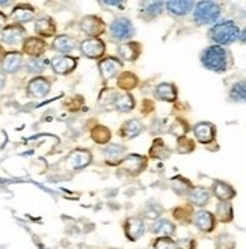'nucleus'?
Listing matches in <instances>:
<instances>
[{"label":"nucleus","instance_id":"nucleus-1","mask_svg":"<svg viewBox=\"0 0 246 249\" xmlns=\"http://www.w3.org/2000/svg\"><path fill=\"white\" fill-rule=\"evenodd\" d=\"M209 36L214 46H229L240 38V29L233 20H222L213 24Z\"/></svg>","mask_w":246,"mask_h":249},{"label":"nucleus","instance_id":"nucleus-2","mask_svg":"<svg viewBox=\"0 0 246 249\" xmlns=\"http://www.w3.org/2000/svg\"><path fill=\"white\" fill-rule=\"evenodd\" d=\"M229 62V53L221 46H210L201 53V64L213 72H225Z\"/></svg>","mask_w":246,"mask_h":249},{"label":"nucleus","instance_id":"nucleus-3","mask_svg":"<svg viewBox=\"0 0 246 249\" xmlns=\"http://www.w3.org/2000/svg\"><path fill=\"white\" fill-rule=\"evenodd\" d=\"M221 16V6L216 2H198L193 9V20L196 24H213Z\"/></svg>","mask_w":246,"mask_h":249},{"label":"nucleus","instance_id":"nucleus-4","mask_svg":"<svg viewBox=\"0 0 246 249\" xmlns=\"http://www.w3.org/2000/svg\"><path fill=\"white\" fill-rule=\"evenodd\" d=\"M109 32H110V38L113 41H128L135 35V26L132 23V20L127 18V17H117L110 27H109Z\"/></svg>","mask_w":246,"mask_h":249},{"label":"nucleus","instance_id":"nucleus-5","mask_svg":"<svg viewBox=\"0 0 246 249\" xmlns=\"http://www.w3.org/2000/svg\"><path fill=\"white\" fill-rule=\"evenodd\" d=\"M80 29L88 38H98L106 32V23L98 16H86L80 21Z\"/></svg>","mask_w":246,"mask_h":249},{"label":"nucleus","instance_id":"nucleus-6","mask_svg":"<svg viewBox=\"0 0 246 249\" xmlns=\"http://www.w3.org/2000/svg\"><path fill=\"white\" fill-rule=\"evenodd\" d=\"M80 52L89 59H101L106 53V44L100 38H86L80 42Z\"/></svg>","mask_w":246,"mask_h":249},{"label":"nucleus","instance_id":"nucleus-7","mask_svg":"<svg viewBox=\"0 0 246 249\" xmlns=\"http://www.w3.org/2000/svg\"><path fill=\"white\" fill-rule=\"evenodd\" d=\"M147 157H143L141 154H128L123 159L121 162V168L124 172H127L128 175H139L141 172L145 171L147 168Z\"/></svg>","mask_w":246,"mask_h":249},{"label":"nucleus","instance_id":"nucleus-8","mask_svg":"<svg viewBox=\"0 0 246 249\" xmlns=\"http://www.w3.org/2000/svg\"><path fill=\"white\" fill-rule=\"evenodd\" d=\"M124 232H125V237L130 242L139 240L143 234H145V222H143V219L136 217V216L128 217L124 222Z\"/></svg>","mask_w":246,"mask_h":249},{"label":"nucleus","instance_id":"nucleus-9","mask_svg":"<svg viewBox=\"0 0 246 249\" xmlns=\"http://www.w3.org/2000/svg\"><path fill=\"white\" fill-rule=\"evenodd\" d=\"M50 65L56 74H70L71 71L76 70L77 59L73 56H68V54H61V56H54Z\"/></svg>","mask_w":246,"mask_h":249},{"label":"nucleus","instance_id":"nucleus-10","mask_svg":"<svg viewBox=\"0 0 246 249\" xmlns=\"http://www.w3.org/2000/svg\"><path fill=\"white\" fill-rule=\"evenodd\" d=\"M26 35V31L24 27L21 24H8L3 27L2 34H0V39H2L5 44H9V46H16V44H18Z\"/></svg>","mask_w":246,"mask_h":249},{"label":"nucleus","instance_id":"nucleus-11","mask_svg":"<svg viewBox=\"0 0 246 249\" xmlns=\"http://www.w3.org/2000/svg\"><path fill=\"white\" fill-rule=\"evenodd\" d=\"M121 68H123V64L118 59H115V57H103V59L98 62L100 74L105 80H109L117 74H120Z\"/></svg>","mask_w":246,"mask_h":249},{"label":"nucleus","instance_id":"nucleus-12","mask_svg":"<svg viewBox=\"0 0 246 249\" xmlns=\"http://www.w3.org/2000/svg\"><path fill=\"white\" fill-rule=\"evenodd\" d=\"M52 83L47 77H35L27 85V94L34 98H42L50 92Z\"/></svg>","mask_w":246,"mask_h":249},{"label":"nucleus","instance_id":"nucleus-13","mask_svg":"<svg viewBox=\"0 0 246 249\" xmlns=\"http://www.w3.org/2000/svg\"><path fill=\"white\" fill-rule=\"evenodd\" d=\"M124 153H125V146L120 145V143H107L103 150L106 163L110 166L121 165L123 159H124Z\"/></svg>","mask_w":246,"mask_h":249},{"label":"nucleus","instance_id":"nucleus-14","mask_svg":"<svg viewBox=\"0 0 246 249\" xmlns=\"http://www.w3.org/2000/svg\"><path fill=\"white\" fill-rule=\"evenodd\" d=\"M195 227L202 231V232H211L216 227V217L213 216V213L207 212V210H199L193 214V221Z\"/></svg>","mask_w":246,"mask_h":249},{"label":"nucleus","instance_id":"nucleus-15","mask_svg":"<svg viewBox=\"0 0 246 249\" xmlns=\"http://www.w3.org/2000/svg\"><path fill=\"white\" fill-rule=\"evenodd\" d=\"M46 50H47V44L42 38L31 36V38H26L23 42V52L29 56L39 57L42 53H46Z\"/></svg>","mask_w":246,"mask_h":249},{"label":"nucleus","instance_id":"nucleus-16","mask_svg":"<svg viewBox=\"0 0 246 249\" xmlns=\"http://www.w3.org/2000/svg\"><path fill=\"white\" fill-rule=\"evenodd\" d=\"M193 133H195V138L198 139V142L206 145V143H210L214 141L216 127L211 123H198L193 127Z\"/></svg>","mask_w":246,"mask_h":249},{"label":"nucleus","instance_id":"nucleus-17","mask_svg":"<svg viewBox=\"0 0 246 249\" xmlns=\"http://www.w3.org/2000/svg\"><path fill=\"white\" fill-rule=\"evenodd\" d=\"M141 52H142V46L139 42H125L117 49L118 56L127 62H135L139 57Z\"/></svg>","mask_w":246,"mask_h":249},{"label":"nucleus","instance_id":"nucleus-18","mask_svg":"<svg viewBox=\"0 0 246 249\" xmlns=\"http://www.w3.org/2000/svg\"><path fill=\"white\" fill-rule=\"evenodd\" d=\"M110 101H112L113 107L120 112H123V113L133 110V107H135V98L128 92H125V94L113 92V95L110 97Z\"/></svg>","mask_w":246,"mask_h":249},{"label":"nucleus","instance_id":"nucleus-19","mask_svg":"<svg viewBox=\"0 0 246 249\" xmlns=\"http://www.w3.org/2000/svg\"><path fill=\"white\" fill-rule=\"evenodd\" d=\"M211 192L213 195L218 198L219 201H229L236 196V190L233 186H229L228 183L225 181H221V180H216L211 186Z\"/></svg>","mask_w":246,"mask_h":249},{"label":"nucleus","instance_id":"nucleus-20","mask_svg":"<svg viewBox=\"0 0 246 249\" xmlns=\"http://www.w3.org/2000/svg\"><path fill=\"white\" fill-rule=\"evenodd\" d=\"M163 6V2H142L139 5V16L145 20H153L160 16Z\"/></svg>","mask_w":246,"mask_h":249},{"label":"nucleus","instance_id":"nucleus-21","mask_svg":"<svg viewBox=\"0 0 246 249\" xmlns=\"http://www.w3.org/2000/svg\"><path fill=\"white\" fill-rule=\"evenodd\" d=\"M210 198H211L210 190L206 189V187H201V186L192 187V190L189 192V202L192 204V206H195V207H204V206H207Z\"/></svg>","mask_w":246,"mask_h":249},{"label":"nucleus","instance_id":"nucleus-22","mask_svg":"<svg viewBox=\"0 0 246 249\" xmlns=\"http://www.w3.org/2000/svg\"><path fill=\"white\" fill-rule=\"evenodd\" d=\"M23 65V56L21 53L17 52H11L6 53L5 59L2 61V72H8V74H12V72H17Z\"/></svg>","mask_w":246,"mask_h":249},{"label":"nucleus","instance_id":"nucleus-23","mask_svg":"<svg viewBox=\"0 0 246 249\" xmlns=\"http://www.w3.org/2000/svg\"><path fill=\"white\" fill-rule=\"evenodd\" d=\"M165 5L172 16H177V17L187 16L195 6L192 0H172V2H166Z\"/></svg>","mask_w":246,"mask_h":249},{"label":"nucleus","instance_id":"nucleus-24","mask_svg":"<svg viewBox=\"0 0 246 249\" xmlns=\"http://www.w3.org/2000/svg\"><path fill=\"white\" fill-rule=\"evenodd\" d=\"M53 49L61 52L62 54H68L77 49V39L70 35H59L53 41Z\"/></svg>","mask_w":246,"mask_h":249},{"label":"nucleus","instance_id":"nucleus-25","mask_svg":"<svg viewBox=\"0 0 246 249\" xmlns=\"http://www.w3.org/2000/svg\"><path fill=\"white\" fill-rule=\"evenodd\" d=\"M11 17L17 21V24H23V23H27V21H32L34 17H35V9L31 5L21 3V5L14 8Z\"/></svg>","mask_w":246,"mask_h":249},{"label":"nucleus","instance_id":"nucleus-26","mask_svg":"<svg viewBox=\"0 0 246 249\" xmlns=\"http://www.w3.org/2000/svg\"><path fill=\"white\" fill-rule=\"evenodd\" d=\"M35 32L41 38H50L56 34V23L50 17H41L35 23Z\"/></svg>","mask_w":246,"mask_h":249},{"label":"nucleus","instance_id":"nucleus-27","mask_svg":"<svg viewBox=\"0 0 246 249\" xmlns=\"http://www.w3.org/2000/svg\"><path fill=\"white\" fill-rule=\"evenodd\" d=\"M150 231L156 236L160 237H171L176 232V225H174L169 219H157L154 224H151Z\"/></svg>","mask_w":246,"mask_h":249},{"label":"nucleus","instance_id":"nucleus-28","mask_svg":"<svg viewBox=\"0 0 246 249\" xmlns=\"http://www.w3.org/2000/svg\"><path fill=\"white\" fill-rule=\"evenodd\" d=\"M143 131V125L139 120L133 118V120H128L125 121L121 128H120V135L125 139H133L136 136H139Z\"/></svg>","mask_w":246,"mask_h":249},{"label":"nucleus","instance_id":"nucleus-29","mask_svg":"<svg viewBox=\"0 0 246 249\" xmlns=\"http://www.w3.org/2000/svg\"><path fill=\"white\" fill-rule=\"evenodd\" d=\"M156 97L158 100H163V101H168V103H172V101L177 100V88L174 83H160L156 86Z\"/></svg>","mask_w":246,"mask_h":249},{"label":"nucleus","instance_id":"nucleus-30","mask_svg":"<svg viewBox=\"0 0 246 249\" xmlns=\"http://www.w3.org/2000/svg\"><path fill=\"white\" fill-rule=\"evenodd\" d=\"M92 160V156L88 150H79L76 153L71 154L68 163L71 165V169H82L85 166H88Z\"/></svg>","mask_w":246,"mask_h":249},{"label":"nucleus","instance_id":"nucleus-31","mask_svg":"<svg viewBox=\"0 0 246 249\" xmlns=\"http://www.w3.org/2000/svg\"><path fill=\"white\" fill-rule=\"evenodd\" d=\"M138 83H139L138 76L133 74V72H130V71H124V72H121V74L118 76V86L121 88V89H124V91L135 89V88L138 86Z\"/></svg>","mask_w":246,"mask_h":249},{"label":"nucleus","instance_id":"nucleus-32","mask_svg":"<svg viewBox=\"0 0 246 249\" xmlns=\"http://www.w3.org/2000/svg\"><path fill=\"white\" fill-rule=\"evenodd\" d=\"M216 216L221 222L224 224H228L233 221L234 217V213H233V206L229 204V201H221L218 206H216Z\"/></svg>","mask_w":246,"mask_h":249},{"label":"nucleus","instance_id":"nucleus-33","mask_svg":"<svg viewBox=\"0 0 246 249\" xmlns=\"http://www.w3.org/2000/svg\"><path fill=\"white\" fill-rule=\"evenodd\" d=\"M91 138H92L94 142H97L100 145H105V143H109L112 135H110V130L107 127L101 125V124H97L91 130Z\"/></svg>","mask_w":246,"mask_h":249},{"label":"nucleus","instance_id":"nucleus-34","mask_svg":"<svg viewBox=\"0 0 246 249\" xmlns=\"http://www.w3.org/2000/svg\"><path fill=\"white\" fill-rule=\"evenodd\" d=\"M171 187L177 195H189V192L192 190V183L183 177H176L171 181Z\"/></svg>","mask_w":246,"mask_h":249},{"label":"nucleus","instance_id":"nucleus-35","mask_svg":"<svg viewBox=\"0 0 246 249\" xmlns=\"http://www.w3.org/2000/svg\"><path fill=\"white\" fill-rule=\"evenodd\" d=\"M171 154V151L168 150V146L163 143V141H160V139H157L154 143H153V146H151V150H150V156L151 157H158V159H166L168 156Z\"/></svg>","mask_w":246,"mask_h":249},{"label":"nucleus","instance_id":"nucleus-36","mask_svg":"<svg viewBox=\"0 0 246 249\" xmlns=\"http://www.w3.org/2000/svg\"><path fill=\"white\" fill-rule=\"evenodd\" d=\"M229 97L233 101H246V82H237L229 91Z\"/></svg>","mask_w":246,"mask_h":249},{"label":"nucleus","instance_id":"nucleus-37","mask_svg":"<svg viewBox=\"0 0 246 249\" xmlns=\"http://www.w3.org/2000/svg\"><path fill=\"white\" fill-rule=\"evenodd\" d=\"M49 65V61L46 59H41V57H35V59H31L26 64V68L29 72H34V74H39L42 72Z\"/></svg>","mask_w":246,"mask_h":249},{"label":"nucleus","instance_id":"nucleus-38","mask_svg":"<svg viewBox=\"0 0 246 249\" xmlns=\"http://www.w3.org/2000/svg\"><path fill=\"white\" fill-rule=\"evenodd\" d=\"M234 248H236L234 239L227 232H222L221 236H218V239H216V249H234Z\"/></svg>","mask_w":246,"mask_h":249},{"label":"nucleus","instance_id":"nucleus-39","mask_svg":"<svg viewBox=\"0 0 246 249\" xmlns=\"http://www.w3.org/2000/svg\"><path fill=\"white\" fill-rule=\"evenodd\" d=\"M191 216L192 214V209L187 206V207H178L174 210V217L177 219V221L183 222V224H187V222H191Z\"/></svg>","mask_w":246,"mask_h":249},{"label":"nucleus","instance_id":"nucleus-40","mask_svg":"<svg viewBox=\"0 0 246 249\" xmlns=\"http://www.w3.org/2000/svg\"><path fill=\"white\" fill-rule=\"evenodd\" d=\"M193 150H195V143H193V141H192V139L186 138V136H183V138H180V139H178V143H177V151H178L180 154L192 153Z\"/></svg>","mask_w":246,"mask_h":249},{"label":"nucleus","instance_id":"nucleus-41","mask_svg":"<svg viewBox=\"0 0 246 249\" xmlns=\"http://www.w3.org/2000/svg\"><path fill=\"white\" fill-rule=\"evenodd\" d=\"M153 249H176V242L171 237H158L154 240Z\"/></svg>","mask_w":246,"mask_h":249},{"label":"nucleus","instance_id":"nucleus-42","mask_svg":"<svg viewBox=\"0 0 246 249\" xmlns=\"http://www.w3.org/2000/svg\"><path fill=\"white\" fill-rule=\"evenodd\" d=\"M169 130H171V133H174V135H177V136L183 138V136L186 135V131H187V124H186L183 120H177Z\"/></svg>","mask_w":246,"mask_h":249},{"label":"nucleus","instance_id":"nucleus-43","mask_svg":"<svg viewBox=\"0 0 246 249\" xmlns=\"http://www.w3.org/2000/svg\"><path fill=\"white\" fill-rule=\"evenodd\" d=\"M162 214V207L158 204H148L145 209V216L150 219H158V216Z\"/></svg>","mask_w":246,"mask_h":249},{"label":"nucleus","instance_id":"nucleus-44","mask_svg":"<svg viewBox=\"0 0 246 249\" xmlns=\"http://www.w3.org/2000/svg\"><path fill=\"white\" fill-rule=\"evenodd\" d=\"M196 243L193 239H183L176 242V249H195Z\"/></svg>","mask_w":246,"mask_h":249},{"label":"nucleus","instance_id":"nucleus-45","mask_svg":"<svg viewBox=\"0 0 246 249\" xmlns=\"http://www.w3.org/2000/svg\"><path fill=\"white\" fill-rule=\"evenodd\" d=\"M5 83H6V76H5V72L0 71V91L5 88Z\"/></svg>","mask_w":246,"mask_h":249},{"label":"nucleus","instance_id":"nucleus-46","mask_svg":"<svg viewBox=\"0 0 246 249\" xmlns=\"http://www.w3.org/2000/svg\"><path fill=\"white\" fill-rule=\"evenodd\" d=\"M5 23H6V16H5L2 11H0V27H3Z\"/></svg>","mask_w":246,"mask_h":249},{"label":"nucleus","instance_id":"nucleus-47","mask_svg":"<svg viewBox=\"0 0 246 249\" xmlns=\"http://www.w3.org/2000/svg\"><path fill=\"white\" fill-rule=\"evenodd\" d=\"M243 44H246V27L243 29V31L240 32V38H239Z\"/></svg>","mask_w":246,"mask_h":249},{"label":"nucleus","instance_id":"nucleus-48","mask_svg":"<svg viewBox=\"0 0 246 249\" xmlns=\"http://www.w3.org/2000/svg\"><path fill=\"white\" fill-rule=\"evenodd\" d=\"M5 56H6V53H5V49L0 46V64H2V61L5 59Z\"/></svg>","mask_w":246,"mask_h":249},{"label":"nucleus","instance_id":"nucleus-49","mask_svg":"<svg viewBox=\"0 0 246 249\" xmlns=\"http://www.w3.org/2000/svg\"><path fill=\"white\" fill-rule=\"evenodd\" d=\"M105 5H110V6H124L123 2H105Z\"/></svg>","mask_w":246,"mask_h":249}]
</instances>
